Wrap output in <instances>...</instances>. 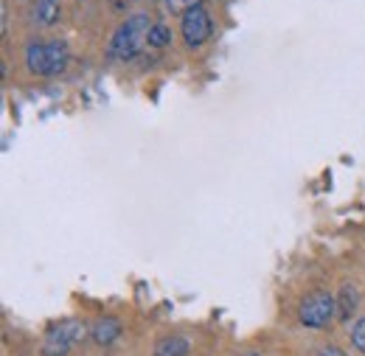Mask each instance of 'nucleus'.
Masks as SVG:
<instances>
[{
  "mask_svg": "<svg viewBox=\"0 0 365 356\" xmlns=\"http://www.w3.org/2000/svg\"><path fill=\"white\" fill-rule=\"evenodd\" d=\"M152 17L149 14H133L127 17L110 37L107 43V59L113 62H130L149 45V31H152Z\"/></svg>",
  "mask_w": 365,
  "mask_h": 356,
  "instance_id": "1",
  "label": "nucleus"
},
{
  "mask_svg": "<svg viewBox=\"0 0 365 356\" xmlns=\"http://www.w3.org/2000/svg\"><path fill=\"white\" fill-rule=\"evenodd\" d=\"M71 51L62 40H37L26 48V68L34 76H56L68 68Z\"/></svg>",
  "mask_w": 365,
  "mask_h": 356,
  "instance_id": "2",
  "label": "nucleus"
},
{
  "mask_svg": "<svg viewBox=\"0 0 365 356\" xmlns=\"http://www.w3.org/2000/svg\"><path fill=\"white\" fill-rule=\"evenodd\" d=\"M88 334H91V328L82 320H62L46 334L43 356H68Z\"/></svg>",
  "mask_w": 365,
  "mask_h": 356,
  "instance_id": "3",
  "label": "nucleus"
},
{
  "mask_svg": "<svg viewBox=\"0 0 365 356\" xmlns=\"http://www.w3.org/2000/svg\"><path fill=\"white\" fill-rule=\"evenodd\" d=\"M301 323L307 328H326L331 325V320L337 317V298L329 292H312L304 303H301Z\"/></svg>",
  "mask_w": 365,
  "mask_h": 356,
  "instance_id": "4",
  "label": "nucleus"
},
{
  "mask_svg": "<svg viewBox=\"0 0 365 356\" xmlns=\"http://www.w3.org/2000/svg\"><path fill=\"white\" fill-rule=\"evenodd\" d=\"M211 28H214V26H211V14H208L205 6H194V9H188V11L182 14L180 31L188 48L205 45V40L211 37Z\"/></svg>",
  "mask_w": 365,
  "mask_h": 356,
  "instance_id": "5",
  "label": "nucleus"
},
{
  "mask_svg": "<svg viewBox=\"0 0 365 356\" xmlns=\"http://www.w3.org/2000/svg\"><path fill=\"white\" fill-rule=\"evenodd\" d=\"M91 337L98 345H113L121 337V323L113 320V317H98L91 325Z\"/></svg>",
  "mask_w": 365,
  "mask_h": 356,
  "instance_id": "6",
  "label": "nucleus"
},
{
  "mask_svg": "<svg viewBox=\"0 0 365 356\" xmlns=\"http://www.w3.org/2000/svg\"><path fill=\"white\" fill-rule=\"evenodd\" d=\"M155 356H188V342L180 334H172V337H163L158 345H155Z\"/></svg>",
  "mask_w": 365,
  "mask_h": 356,
  "instance_id": "7",
  "label": "nucleus"
},
{
  "mask_svg": "<svg viewBox=\"0 0 365 356\" xmlns=\"http://www.w3.org/2000/svg\"><path fill=\"white\" fill-rule=\"evenodd\" d=\"M62 14V6L59 0H37V9H34V23L40 26H53Z\"/></svg>",
  "mask_w": 365,
  "mask_h": 356,
  "instance_id": "8",
  "label": "nucleus"
},
{
  "mask_svg": "<svg viewBox=\"0 0 365 356\" xmlns=\"http://www.w3.org/2000/svg\"><path fill=\"white\" fill-rule=\"evenodd\" d=\"M357 303H360V292L354 286H343L340 298H337V314L340 317H351L354 309H357Z\"/></svg>",
  "mask_w": 365,
  "mask_h": 356,
  "instance_id": "9",
  "label": "nucleus"
},
{
  "mask_svg": "<svg viewBox=\"0 0 365 356\" xmlns=\"http://www.w3.org/2000/svg\"><path fill=\"white\" fill-rule=\"evenodd\" d=\"M169 43H172V31L166 26L155 23L152 31H149V48H166Z\"/></svg>",
  "mask_w": 365,
  "mask_h": 356,
  "instance_id": "10",
  "label": "nucleus"
},
{
  "mask_svg": "<svg viewBox=\"0 0 365 356\" xmlns=\"http://www.w3.org/2000/svg\"><path fill=\"white\" fill-rule=\"evenodd\" d=\"M351 342H354L357 351H363L365 354V317L354 323V328H351Z\"/></svg>",
  "mask_w": 365,
  "mask_h": 356,
  "instance_id": "11",
  "label": "nucleus"
},
{
  "mask_svg": "<svg viewBox=\"0 0 365 356\" xmlns=\"http://www.w3.org/2000/svg\"><path fill=\"white\" fill-rule=\"evenodd\" d=\"M166 6H169L172 11H178V14H185L188 9H194V6H202V0H166Z\"/></svg>",
  "mask_w": 365,
  "mask_h": 356,
  "instance_id": "12",
  "label": "nucleus"
},
{
  "mask_svg": "<svg viewBox=\"0 0 365 356\" xmlns=\"http://www.w3.org/2000/svg\"><path fill=\"white\" fill-rule=\"evenodd\" d=\"M318 356H346L340 348H334V345H326V348H320Z\"/></svg>",
  "mask_w": 365,
  "mask_h": 356,
  "instance_id": "13",
  "label": "nucleus"
},
{
  "mask_svg": "<svg viewBox=\"0 0 365 356\" xmlns=\"http://www.w3.org/2000/svg\"><path fill=\"white\" fill-rule=\"evenodd\" d=\"M130 3H135V0H110V6H113V9H127Z\"/></svg>",
  "mask_w": 365,
  "mask_h": 356,
  "instance_id": "14",
  "label": "nucleus"
},
{
  "mask_svg": "<svg viewBox=\"0 0 365 356\" xmlns=\"http://www.w3.org/2000/svg\"><path fill=\"white\" fill-rule=\"evenodd\" d=\"M242 356H262V354H242Z\"/></svg>",
  "mask_w": 365,
  "mask_h": 356,
  "instance_id": "15",
  "label": "nucleus"
}]
</instances>
